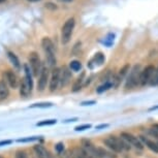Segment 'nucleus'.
I'll list each match as a JSON object with an SVG mask.
<instances>
[{
    "instance_id": "obj_3",
    "label": "nucleus",
    "mask_w": 158,
    "mask_h": 158,
    "mask_svg": "<svg viewBox=\"0 0 158 158\" xmlns=\"http://www.w3.org/2000/svg\"><path fill=\"white\" fill-rule=\"evenodd\" d=\"M41 47L46 54V59L48 65L50 67H55L56 65V55H55V47L53 41L49 37H44L41 40Z\"/></svg>"
},
{
    "instance_id": "obj_24",
    "label": "nucleus",
    "mask_w": 158,
    "mask_h": 158,
    "mask_svg": "<svg viewBox=\"0 0 158 158\" xmlns=\"http://www.w3.org/2000/svg\"><path fill=\"white\" fill-rule=\"evenodd\" d=\"M69 68H70V70H73V71H80L82 69V64H81V62H80V61L73 60V61L70 62Z\"/></svg>"
},
{
    "instance_id": "obj_39",
    "label": "nucleus",
    "mask_w": 158,
    "mask_h": 158,
    "mask_svg": "<svg viewBox=\"0 0 158 158\" xmlns=\"http://www.w3.org/2000/svg\"><path fill=\"white\" fill-rule=\"evenodd\" d=\"M28 1H30V2H36V1H40V0H28Z\"/></svg>"
},
{
    "instance_id": "obj_40",
    "label": "nucleus",
    "mask_w": 158,
    "mask_h": 158,
    "mask_svg": "<svg viewBox=\"0 0 158 158\" xmlns=\"http://www.w3.org/2000/svg\"><path fill=\"white\" fill-rule=\"evenodd\" d=\"M5 0H0V3H2V2H4Z\"/></svg>"
},
{
    "instance_id": "obj_22",
    "label": "nucleus",
    "mask_w": 158,
    "mask_h": 158,
    "mask_svg": "<svg viewBox=\"0 0 158 158\" xmlns=\"http://www.w3.org/2000/svg\"><path fill=\"white\" fill-rule=\"evenodd\" d=\"M112 87H113L112 81H106V82H104V84L100 85L99 87L96 89V92L97 93H102L104 91H108L109 89H111Z\"/></svg>"
},
{
    "instance_id": "obj_28",
    "label": "nucleus",
    "mask_w": 158,
    "mask_h": 158,
    "mask_svg": "<svg viewBox=\"0 0 158 158\" xmlns=\"http://www.w3.org/2000/svg\"><path fill=\"white\" fill-rule=\"evenodd\" d=\"M55 150H56V152H57L58 154H61L62 152H64L65 148H64V144H63V143H58V144L55 146Z\"/></svg>"
},
{
    "instance_id": "obj_11",
    "label": "nucleus",
    "mask_w": 158,
    "mask_h": 158,
    "mask_svg": "<svg viewBox=\"0 0 158 158\" xmlns=\"http://www.w3.org/2000/svg\"><path fill=\"white\" fill-rule=\"evenodd\" d=\"M49 76H50L49 69L47 67H44L40 73V79H38V83H37L38 91H44L47 88L48 82H49Z\"/></svg>"
},
{
    "instance_id": "obj_23",
    "label": "nucleus",
    "mask_w": 158,
    "mask_h": 158,
    "mask_svg": "<svg viewBox=\"0 0 158 158\" xmlns=\"http://www.w3.org/2000/svg\"><path fill=\"white\" fill-rule=\"evenodd\" d=\"M106 60V58H104V56L102 53H97V54H95L94 58L92 59V61L95 62V65H101Z\"/></svg>"
},
{
    "instance_id": "obj_31",
    "label": "nucleus",
    "mask_w": 158,
    "mask_h": 158,
    "mask_svg": "<svg viewBox=\"0 0 158 158\" xmlns=\"http://www.w3.org/2000/svg\"><path fill=\"white\" fill-rule=\"evenodd\" d=\"M35 139H37L36 136H32V138H27V139H18V142L19 143H27V142L35 141Z\"/></svg>"
},
{
    "instance_id": "obj_30",
    "label": "nucleus",
    "mask_w": 158,
    "mask_h": 158,
    "mask_svg": "<svg viewBox=\"0 0 158 158\" xmlns=\"http://www.w3.org/2000/svg\"><path fill=\"white\" fill-rule=\"evenodd\" d=\"M16 158H28V156L24 151L19 150V151L16 152Z\"/></svg>"
},
{
    "instance_id": "obj_21",
    "label": "nucleus",
    "mask_w": 158,
    "mask_h": 158,
    "mask_svg": "<svg viewBox=\"0 0 158 158\" xmlns=\"http://www.w3.org/2000/svg\"><path fill=\"white\" fill-rule=\"evenodd\" d=\"M97 153H98V158H116L115 155H113L112 153H110V152L100 147L97 148Z\"/></svg>"
},
{
    "instance_id": "obj_41",
    "label": "nucleus",
    "mask_w": 158,
    "mask_h": 158,
    "mask_svg": "<svg viewBox=\"0 0 158 158\" xmlns=\"http://www.w3.org/2000/svg\"><path fill=\"white\" fill-rule=\"evenodd\" d=\"M0 158H3V157H1V156H0Z\"/></svg>"
},
{
    "instance_id": "obj_25",
    "label": "nucleus",
    "mask_w": 158,
    "mask_h": 158,
    "mask_svg": "<svg viewBox=\"0 0 158 158\" xmlns=\"http://www.w3.org/2000/svg\"><path fill=\"white\" fill-rule=\"evenodd\" d=\"M149 85L150 86H158V68H156V70L154 71L150 82H149Z\"/></svg>"
},
{
    "instance_id": "obj_32",
    "label": "nucleus",
    "mask_w": 158,
    "mask_h": 158,
    "mask_svg": "<svg viewBox=\"0 0 158 158\" xmlns=\"http://www.w3.org/2000/svg\"><path fill=\"white\" fill-rule=\"evenodd\" d=\"M13 141H10V139H4V141H0V147H2V146H8L10 145Z\"/></svg>"
},
{
    "instance_id": "obj_15",
    "label": "nucleus",
    "mask_w": 158,
    "mask_h": 158,
    "mask_svg": "<svg viewBox=\"0 0 158 158\" xmlns=\"http://www.w3.org/2000/svg\"><path fill=\"white\" fill-rule=\"evenodd\" d=\"M69 158H95L89 153H87L82 147L74 148L69 152Z\"/></svg>"
},
{
    "instance_id": "obj_36",
    "label": "nucleus",
    "mask_w": 158,
    "mask_h": 158,
    "mask_svg": "<svg viewBox=\"0 0 158 158\" xmlns=\"http://www.w3.org/2000/svg\"><path fill=\"white\" fill-rule=\"evenodd\" d=\"M152 128H153L154 130L158 131V123H156V124H153V125H152Z\"/></svg>"
},
{
    "instance_id": "obj_18",
    "label": "nucleus",
    "mask_w": 158,
    "mask_h": 158,
    "mask_svg": "<svg viewBox=\"0 0 158 158\" xmlns=\"http://www.w3.org/2000/svg\"><path fill=\"white\" fill-rule=\"evenodd\" d=\"M34 151L35 153H36V156L38 158H52V156H51L50 152L47 150L46 148L44 147V146L41 145H36L34 146Z\"/></svg>"
},
{
    "instance_id": "obj_9",
    "label": "nucleus",
    "mask_w": 158,
    "mask_h": 158,
    "mask_svg": "<svg viewBox=\"0 0 158 158\" xmlns=\"http://www.w3.org/2000/svg\"><path fill=\"white\" fill-rule=\"evenodd\" d=\"M60 71L61 69L58 67H54L52 71L50 79V91L55 92L58 89L59 85H60Z\"/></svg>"
},
{
    "instance_id": "obj_33",
    "label": "nucleus",
    "mask_w": 158,
    "mask_h": 158,
    "mask_svg": "<svg viewBox=\"0 0 158 158\" xmlns=\"http://www.w3.org/2000/svg\"><path fill=\"white\" fill-rule=\"evenodd\" d=\"M95 101L94 100H90V101H84L82 102V106H91V104H94Z\"/></svg>"
},
{
    "instance_id": "obj_13",
    "label": "nucleus",
    "mask_w": 158,
    "mask_h": 158,
    "mask_svg": "<svg viewBox=\"0 0 158 158\" xmlns=\"http://www.w3.org/2000/svg\"><path fill=\"white\" fill-rule=\"evenodd\" d=\"M71 81V71L69 68L63 67L60 71V86L66 87Z\"/></svg>"
},
{
    "instance_id": "obj_20",
    "label": "nucleus",
    "mask_w": 158,
    "mask_h": 158,
    "mask_svg": "<svg viewBox=\"0 0 158 158\" xmlns=\"http://www.w3.org/2000/svg\"><path fill=\"white\" fill-rule=\"evenodd\" d=\"M84 77H85V73H83L81 74V77H77V81L74 82L73 87V92L79 91L80 89H81V88L83 87V83H84Z\"/></svg>"
},
{
    "instance_id": "obj_17",
    "label": "nucleus",
    "mask_w": 158,
    "mask_h": 158,
    "mask_svg": "<svg viewBox=\"0 0 158 158\" xmlns=\"http://www.w3.org/2000/svg\"><path fill=\"white\" fill-rule=\"evenodd\" d=\"M10 95V88L4 80H0V101L5 100Z\"/></svg>"
},
{
    "instance_id": "obj_42",
    "label": "nucleus",
    "mask_w": 158,
    "mask_h": 158,
    "mask_svg": "<svg viewBox=\"0 0 158 158\" xmlns=\"http://www.w3.org/2000/svg\"><path fill=\"white\" fill-rule=\"evenodd\" d=\"M157 144H158V143H157Z\"/></svg>"
},
{
    "instance_id": "obj_7",
    "label": "nucleus",
    "mask_w": 158,
    "mask_h": 158,
    "mask_svg": "<svg viewBox=\"0 0 158 158\" xmlns=\"http://www.w3.org/2000/svg\"><path fill=\"white\" fill-rule=\"evenodd\" d=\"M121 138L124 139L130 146H133V147L136 149H139V150H143V149H144V146H143V143L141 142L139 138L133 135L132 133L123 131V132H121Z\"/></svg>"
},
{
    "instance_id": "obj_2",
    "label": "nucleus",
    "mask_w": 158,
    "mask_h": 158,
    "mask_svg": "<svg viewBox=\"0 0 158 158\" xmlns=\"http://www.w3.org/2000/svg\"><path fill=\"white\" fill-rule=\"evenodd\" d=\"M25 77H23L20 84V95L22 97H28L33 90V80L31 77V69L28 64H24Z\"/></svg>"
},
{
    "instance_id": "obj_4",
    "label": "nucleus",
    "mask_w": 158,
    "mask_h": 158,
    "mask_svg": "<svg viewBox=\"0 0 158 158\" xmlns=\"http://www.w3.org/2000/svg\"><path fill=\"white\" fill-rule=\"evenodd\" d=\"M141 65L135 64V66L131 68L129 74H128L126 83H125V89L129 90V89L135 88L136 86L139 85V80H141Z\"/></svg>"
},
{
    "instance_id": "obj_35",
    "label": "nucleus",
    "mask_w": 158,
    "mask_h": 158,
    "mask_svg": "<svg viewBox=\"0 0 158 158\" xmlns=\"http://www.w3.org/2000/svg\"><path fill=\"white\" fill-rule=\"evenodd\" d=\"M109 124H101V125H98V126H96V129H100V128H106L108 127Z\"/></svg>"
},
{
    "instance_id": "obj_6",
    "label": "nucleus",
    "mask_w": 158,
    "mask_h": 158,
    "mask_svg": "<svg viewBox=\"0 0 158 158\" xmlns=\"http://www.w3.org/2000/svg\"><path fill=\"white\" fill-rule=\"evenodd\" d=\"M29 60V65H30V69L33 73L34 77H37L38 73H40L41 71V62H40V58L36 52H31L29 54L28 57Z\"/></svg>"
},
{
    "instance_id": "obj_12",
    "label": "nucleus",
    "mask_w": 158,
    "mask_h": 158,
    "mask_svg": "<svg viewBox=\"0 0 158 158\" xmlns=\"http://www.w3.org/2000/svg\"><path fill=\"white\" fill-rule=\"evenodd\" d=\"M129 68H130L129 64H126V65H124V66L122 67L120 70H119V73L112 79L113 87L117 88L118 86L121 84V82L123 81V79H124V77L126 76L127 73L129 71Z\"/></svg>"
},
{
    "instance_id": "obj_10",
    "label": "nucleus",
    "mask_w": 158,
    "mask_h": 158,
    "mask_svg": "<svg viewBox=\"0 0 158 158\" xmlns=\"http://www.w3.org/2000/svg\"><path fill=\"white\" fill-rule=\"evenodd\" d=\"M4 77H5V82L7 83V85L13 89H18V87L20 86V80L16 73L13 70H6L4 73Z\"/></svg>"
},
{
    "instance_id": "obj_19",
    "label": "nucleus",
    "mask_w": 158,
    "mask_h": 158,
    "mask_svg": "<svg viewBox=\"0 0 158 158\" xmlns=\"http://www.w3.org/2000/svg\"><path fill=\"white\" fill-rule=\"evenodd\" d=\"M7 56H8V59H10V61L11 62V64L14 65V67L16 68L17 70H21V68H22V65H21L20 60H19V58L17 57V55L15 54V53L10 52V51H8V52H7Z\"/></svg>"
},
{
    "instance_id": "obj_37",
    "label": "nucleus",
    "mask_w": 158,
    "mask_h": 158,
    "mask_svg": "<svg viewBox=\"0 0 158 158\" xmlns=\"http://www.w3.org/2000/svg\"><path fill=\"white\" fill-rule=\"evenodd\" d=\"M155 110H158V106H152V108L149 109V111H155Z\"/></svg>"
},
{
    "instance_id": "obj_29",
    "label": "nucleus",
    "mask_w": 158,
    "mask_h": 158,
    "mask_svg": "<svg viewBox=\"0 0 158 158\" xmlns=\"http://www.w3.org/2000/svg\"><path fill=\"white\" fill-rule=\"evenodd\" d=\"M91 124H83V125H79V126H77L74 128V130L76 131H83V130H86V129H89V128H91Z\"/></svg>"
},
{
    "instance_id": "obj_8",
    "label": "nucleus",
    "mask_w": 158,
    "mask_h": 158,
    "mask_svg": "<svg viewBox=\"0 0 158 158\" xmlns=\"http://www.w3.org/2000/svg\"><path fill=\"white\" fill-rule=\"evenodd\" d=\"M156 70V68L153 65H148L146 66L141 73V80H139V85L141 86H146L149 85L152 76H153L154 71Z\"/></svg>"
},
{
    "instance_id": "obj_14",
    "label": "nucleus",
    "mask_w": 158,
    "mask_h": 158,
    "mask_svg": "<svg viewBox=\"0 0 158 158\" xmlns=\"http://www.w3.org/2000/svg\"><path fill=\"white\" fill-rule=\"evenodd\" d=\"M82 148L84 149L87 153L92 155V156H94L95 158H98V153H97L98 147H95V146L91 143V141H89V139H83Z\"/></svg>"
},
{
    "instance_id": "obj_38",
    "label": "nucleus",
    "mask_w": 158,
    "mask_h": 158,
    "mask_svg": "<svg viewBox=\"0 0 158 158\" xmlns=\"http://www.w3.org/2000/svg\"><path fill=\"white\" fill-rule=\"evenodd\" d=\"M61 2H71V1H73V0H60Z\"/></svg>"
},
{
    "instance_id": "obj_16",
    "label": "nucleus",
    "mask_w": 158,
    "mask_h": 158,
    "mask_svg": "<svg viewBox=\"0 0 158 158\" xmlns=\"http://www.w3.org/2000/svg\"><path fill=\"white\" fill-rule=\"evenodd\" d=\"M139 139H141V142L143 144H145L147 146L148 149H150L152 152H154V153L158 154V144L157 143H155L154 141H151V139H149L147 136L145 135H141L139 136Z\"/></svg>"
},
{
    "instance_id": "obj_26",
    "label": "nucleus",
    "mask_w": 158,
    "mask_h": 158,
    "mask_svg": "<svg viewBox=\"0 0 158 158\" xmlns=\"http://www.w3.org/2000/svg\"><path fill=\"white\" fill-rule=\"evenodd\" d=\"M57 123L56 119H51V120H44L36 123V126H48V125H54Z\"/></svg>"
},
{
    "instance_id": "obj_1",
    "label": "nucleus",
    "mask_w": 158,
    "mask_h": 158,
    "mask_svg": "<svg viewBox=\"0 0 158 158\" xmlns=\"http://www.w3.org/2000/svg\"><path fill=\"white\" fill-rule=\"evenodd\" d=\"M103 143L109 149H111L113 152H116V153H120L122 151H129L131 149L130 145L124 139H120L115 135L109 136L106 139H103Z\"/></svg>"
},
{
    "instance_id": "obj_34",
    "label": "nucleus",
    "mask_w": 158,
    "mask_h": 158,
    "mask_svg": "<svg viewBox=\"0 0 158 158\" xmlns=\"http://www.w3.org/2000/svg\"><path fill=\"white\" fill-rule=\"evenodd\" d=\"M46 7H48V8H52V10H56V8H57V6H56L55 4H53V3H47V4H46Z\"/></svg>"
},
{
    "instance_id": "obj_5",
    "label": "nucleus",
    "mask_w": 158,
    "mask_h": 158,
    "mask_svg": "<svg viewBox=\"0 0 158 158\" xmlns=\"http://www.w3.org/2000/svg\"><path fill=\"white\" fill-rule=\"evenodd\" d=\"M74 26H76V20L74 18H69L61 29V41L63 44H66L70 41L71 35H73Z\"/></svg>"
},
{
    "instance_id": "obj_27",
    "label": "nucleus",
    "mask_w": 158,
    "mask_h": 158,
    "mask_svg": "<svg viewBox=\"0 0 158 158\" xmlns=\"http://www.w3.org/2000/svg\"><path fill=\"white\" fill-rule=\"evenodd\" d=\"M53 106L52 102H40V103H34L30 106V108H51Z\"/></svg>"
}]
</instances>
